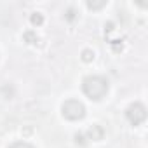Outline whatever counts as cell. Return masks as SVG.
<instances>
[{"label":"cell","instance_id":"6da1fadb","mask_svg":"<svg viewBox=\"0 0 148 148\" xmlns=\"http://www.w3.org/2000/svg\"><path fill=\"white\" fill-rule=\"evenodd\" d=\"M82 91L87 98L98 101L101 98L106 96L108 92V80L101 75H91V77H86L84 82H82Z\"/></svg>","mask_w":148,"mask_h":148},{"label":"cell","instance_id":"7a4b0ae2","mask_svg":"<svg viewBox=\"0 0 148 148\" xmlns=\"http://www.w3.org/2000/svg\"><path fill=\"white\" fill-rule=\"evenodd\" d=\"M61 113H63V117L68 119V120H80V119L86 115V108H84V105H82L80 101H77V99H68V101L63 103Z\"/></svg>","mask_w":148,"mask_h":148},{"label":"cell","instance_id":"3957f363","mask_svg":"<svg viewBox=\"0 0 148 148\" xmlns=\"http://www.w3.org/2000/svg\"><path fill=\"white\" fill-rule=\"evenodd\" d=\"M125 117L132 125H139L145 122L146 119V108L141 103H132L127 110H125Z\"/></svg>","mask_w":148,"mask_h":148},{"label":"cell","instance_id":"277c9868","mask_svg":"<svg viewBox=\"0 0 148 148\" xmlns=\"http://www.w3.org/2000/svg\"><path fill=\"white\" fill-rule=\"evenodd\" d=\"M103 134H105V131H103V127H99V125H92V127L89 129V138H91V139L99 141V139H103Z\"/></svg>","mask_w":148,"mask_h":148},{"label":"cell","instance_id":"5b68a950","mask_svg":"<svg viewBox=\"0 0 148 148\" xmlns=\"http://www.w3.org/2000/svg\"><path fill=\"white\" fill-rule=\"evenodd\" d=\"M44 23V18H42V14H38V12H33L32 14V25L33 26H40Z\"/></svg>","mask_w":148,"mask_h":148},{"label":"cell","instance_id":"8992f818","mask_svg":"<svg viewBox=\"0 0 148 148\" xmlns=\"http://www.w3.org/2000/svg\"><path fill=\"white\" fill-rule=\"evenodd\" d=\"M82 59H84L86 63L92 61V59H94V52H92V51H89V49H86V51L82 52Z\"/></svg>","mask_w":148,"mask_h":148},{"label":"cell","instance_id":"52a82bcc","mask_svg":"<svg viewBox=\"0 0 148 148\" xmlns=\"http://www.w3.org/2000/svg\"><path fill=\"white\" fill-rule=\"evenodd\" d=\"M25 40H26L28 44H35V42H37L38 38H37V37L33 35V32H26V33H25Z\"/></svg>","mask_w":148,"mask_h":148},{"label":"cell","instance_id":"ba28073f","mask_svg":"<svg viewBox=\"0 0 148 148\" xmlns=\"http://www.w3.org/2000/svg\"><path fill=\"white\" fill-rule=\"evenodd\" d=\"M9 148H33L30 143H25V141H18V143H12Z\"/></svg>","mask_w":148,"mask_h":148},{"label":"cell","instance_id":"9c48e42d","mask_svg":"<svg viewBox=\"0 0 148 148\" xmlns=\"http://www.w3.org/2000/svg\"><path fill=\"white\" fill-rule=\"evenodd\" d=\"M103 5H105V2H87L89 9H101Z\"/></svg>","mask_w":148,"mask_h":148},{"label":"cell","instance_id":"30bf717a","mask_svg":"<svg viewBox=\"0 0 148 148\" xmlns=\"http://www.w3.org/2000/svg\"><path fill=\"white\" fill-rule=\"evenodd\" d=\"M75 141H77V143H80V145H86V141H84V136H82V134H77V136H75Z\"/></svg>","mask_w":148,"mask_h":148},{"label":"cell","instance_id":"8fae6325","mask_svg":"<svg viewBox=\"0 0 148 148\" xmlns=\"http://www.w3.org/2000/svg\"><path fill=\"white\" fill-rule=\"evenodd\" d=\"M66 18H68V19H70V21H71V19H73V18H75V12H73V9H70V11H68V12H66Z\"/></svg>","mask_w":148,"mask_h":148}]
</instances>
